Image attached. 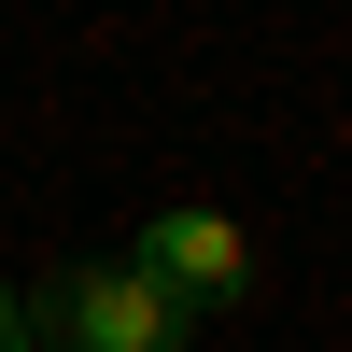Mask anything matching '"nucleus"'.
Masks as SVG:
<instances>
[{
  "label": "nucleus",
  "instance_id": "obj_1",
  "mask_svg": "<svg viewBox=\"0 0 352 352\" xmlns=\"http://www.w3.org/2000/svg\"><path fill=\"white\" fill-rule=\"evenodd\" d=\"M212 324H197L169 282H141L127 254H85L71 282L43 296V352H197Z\"/></svg>",
  "mask_w": 352,
  "mask_h": 352
},
{
  "label": "nucleus",
  "instance_id": "obj_2",
  "mask_svg": "<svg viewBox=\"0 0 352 352\" xmlns=\"http://www.w3.org/2000/svg\"><path fill=\"white\" fill-rule=\"evenodd\" d=\"M127 268H141V282H169L197 324H226V310L254 296V240L212 212V197H169V212H141V226H127Z\"/></svg>",
  "mask_w": 352,
  "mask_h": 352
},
{
  "label": "nucleus",
  "instance_id": "obj_3",
  "mask_svg": "<svg viewBox=\"0 0 352 352\" xmlns=\"http://www.w3.org/2000/svg\"><path fill=\"white\" fill-rule=\"evenodd\" d=\"M0 352H43V296L28 282H0Z\"/></svg>",
  "mask_w": 352,
  "mask_h": 352
}]
</instances>
